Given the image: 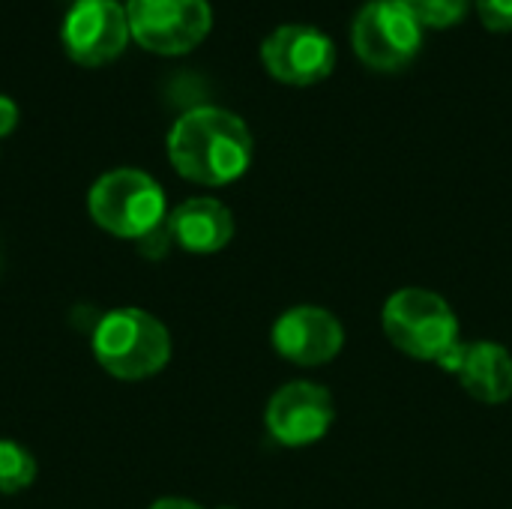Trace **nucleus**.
<instances>
[{"instance_id":"nucleus-16","label":"nucleus","mask_w":512,"mask_h":509,"mask_svg":"<svg viewBox=\"0 0 512 509\" xmlns=\"http://www.w3.org/2000/svg\"><path fill=\"white\" fill-rule=\"evenodd\" d=\"M174 246V237H171V228H168V219L162 222V225H156L150 234H144L141 240H138V252L144 255V258H162V255H168V249Z\"/></svg>"},{"instance_id":"nucleus-3","label":"nucleus","mask_w":512,"mask_h":509,"mask_svg":"<svg viewBox=\"0 0 512 509\" xmlns=\"http://www.w3.org/2000/svg\"><path fill=\"white\" fill-rule=\"evenodd\" d=\"M90 219L123 240H141L168 219L162 186L138 168H114L87 192Z\"/></svg>"},{"instance_id":"nucleus-15","label":"nucleus","mask_w":512,"mask_h":509,"mask_svg":"<svg viewBox=\"0 0 512 509\" xmlns=\"http://www.w3.org/2000/svg\"><path fill=\"white\" fill-rule=\"evenodd\" d=\"M477 15L483 27L495 33H510L512 30V0H477Z\"/></svg>"},{"instance_id":"nucleus-11","label":"nucleus","mask_w":512,"mask_h":509,"mask_svg":"<svg viewBox=\"0 0 512 509\" xmlns=\"http://www.w3.org/2000/svg\"><path fill=\"white\" fill-rule=\"evenodd\" d=\"M168 228L174 246L195 255H213L231 243L234 216L216 198H189L174 213H168Z\"/></svg>"},{"instance_id":"nucleus-4","label":"nucleus","mask_w":512,"mask_h":509,"mask_svg":"<svg viewBox=\"0 0 512 509\" xmlns=\"http://www.w3.org/2000/svg\"><path fill=\"white\" fill-rule=\"evenodd\" d=\"M384 336L402 354L438 363L459 342V318L444 297L426 288L396 291L381 312Z\"/></svg>"},{"instance_id":"nucleus-7","label":"nucleus","mask_w":512,"mask_h":509,"mask_svg":"<svg viewBox=\"0 0 512 509\" xmlns=\"http://www.w3.org/2000/svg\"><path fill=\"white\" fill-rule=\"evenodd\" d=\"M261 63L282 84L312 87L336 69V45L318 27L285 24L264 39Z\"/></svg>"},{"instance_id":"nucleus-6","label":"nucleus","mask_w":512,"mask_h":509,"mask_svg":"<svg viewBox=\"0 0 512 509\" xmlns=\"http://www.w3.org/2000/svg\"><path fill=\"white\" fill-rule=\"evenodd\" d=\"M126 15L132 39L156 54H186L213 27L207 0H129Z\"/></svg>"},{"instance_id":"nucleus-1","label":"nucleus","mask_w":512,"mask_h":509,"mask_svg":"<svg viewBox=\"0 0 512 509\" xmlns=\"http://www.w3.org/2000/svg\"><path fill=\"white\" fill-rule=\"evenodd\" d=\"M168 159L180 177L198 186H228L252 165V132L237 114L201 105L171 126Z\"/></svg>"},{"instance_id":"nucleus-14","label":"nucleus","mask_w":512,"mask_h":509,"mask_svg":"<svg viewBox=\"0 0 512 509\" xmlns=\"http://www.w3.org/2000/svg\"><path fill=\"white\" fill-rule=\"evenodd\" d=\"M468 3L471 0H405V6L414 12V18L432 30L459 24L468 15Z\"/></svg>"},{"instance_id":"nucleus-18","label":"nucleus","mask_w":512,"mask_h":509,"mask_svg":"<svg viewBox=\"0 0 512 509\" xmlns=\"http://www.w3.org/2000/svg\"><path fill=\"white\" fill-rule=\"evenodd\" d=\"M150 509H204L198 507L195 501H186V498H159Z\"/></svg>"},{"instance_id":"nucleus-9","label":"nucleus","mask_w":512,"mask_h":509,"mask_svg":"<svg viewBox=\"0 0 512 509\" xmlns=\"http://www.w3.org/2000/svg\"><path fill=\"white\" fill-rule=\"evenodd\" d=\"M336 420L333 396L312 381H291L279 387L264 411L267 432L282 447L318 444Z\"/></svg>"},{"instance_id":"nucleus-8","label":"nucleus","mask_w":512,"mask_h":509,"mask_svg":"<svg viewBox=\"0 0 512 509\" xmlns=\"http://www.w3.org/2000/svg\"><path fill=\"white\" fill-rule=\"evenodd\" d=\"M129 15L117 0H75L63 18V48L81 66L114 60L129 42Z\"/></svg>"},{"instance_id":"nucleus-17","label":"nucleus","mask_w":512,"mask_h":509,"mask_svg":"<svg viewBox=\"0 0 512 509\" xmlns=\"http://www.w3.org/2000/svg\"><path fill=\"white\" fill-rule=\"evenodd\" d=\"M15 126H18V105L9 96L0 93V138L12 135Z\"/></svg>"},{"instance_id":"nucleus-13","label":"nucleus","mask_w":512,"mask_h":509,"mask_svg":"<svg viewBox=\"0 0 512 509\" xmlns=\"http://www.w3.org/2000/svg\"><path fill=\"white\" fill-rule=\"evenodd\" d=\"M36 480V459L27 447L15 441H0V492L18 495Z\"/></svg>"},{"instance_id":"nucleus-2","label":"nucleus","mask_w":512,"mask_h":509,"mask_svg":"<svg viewBox=\"0 0 512 509\" xmlns=\"http://www.w3.org/2000/svg\"><path fill=\"white\" fill-rule=\"evenodd\" d=\"M93 354L111 378L144 381L168 366L171 333L144 309H114L105 312L93 330Z\"/></svg>"},{"instance_id":"nucleus-10","label":"nucleus","mask_w":512,"mask_h":509,"mask_svg":"<svg viewBox=\"0 0 512 509\" xmlns=\"http://www.w3.org/2000/svg\"><path fill=\"white\" fill-rule=\"evenodd\" d=\"M273 348L294 366H324L345 348V327L321 306H294L273 324Z\"/></svg>"},{"instance_id":"nucleus-5","label":"nucleus","mask_w":512,"mask_h":509,"mask_svg":"<svg viewBox=\"0 0 512 509\" xmlns=\"http://www.w3.org/2000/svg\"><path fill=\"white\" fill-rule=\"evenodd\" d=\"M357 57L378 72L405 69L423 45V24L405 0H369L351 27Z\"/></svg>"},{"instance_id":"nucleus-12","label":"nucleus","mask_w":512,"mask_h":509,"mask_svg":"<svg viewBox=\"0 0 512 509\" xmlns=\"http://www.w3.org/2000/svg\"><path fill=\"white\" fill-rule=\"evenodd\" d=\"M456 378L477 402L501 405L512 396V354L498 342H468Z\"/></svg>"}]
</instances>
